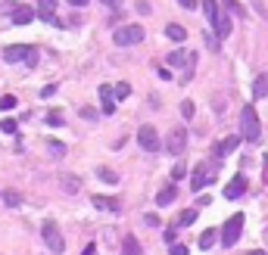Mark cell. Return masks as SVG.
<instances>
[{
  "label": "cell",
  "instance_id": "cell-1",
  "mask_svg": "<svg viewBox=\"0 0 268 255\" xmlns=\"http://www.w3.org/2000/svg\"><path fill=\"white\" fill-rule=\"evenodd\" d=\"M41 236H44V243H47V249L53 255H63L66 252V240H63V233H60V227H57L53 218H47V221L41 224Z\"/></svg>",
  "mask_w": 268,
  "mask_h": 255
},
{
  "label": "cell",
  "instance_id": "cell-2",
  "mask_svg": "<svg viewBox=\"0 0 268 255\" xmlns=\"http://www.w3.org/2000/svg\"><path fill=\"white\" fill-rule=\"evenodd\" d=\"M240 137H246L249 143L262 137L259 115H256V109H253V106H243V112H240Z\"/></svg>",
  "mask_w": 268,
  "mask_h": 255
},
{
  "label": "cell",
  "instance_id": "cell-3",
  "mask_svg": "<svg viewBox=\"0 0 268 255\" xmlns=\"http://www.w3.org/2000/svg\"><path fill=\"white\" fill-rule=\"evenodd\" d=\"M144 25H122V28H116L113 31V41L119 44V47H134V44H140L144 41Z\"/></svg>",
  "mask_w": 268,
  "mask_h": 255
},
{
  "label": "cell",
  "instance_id": "cell-4",
  "mask_svg": "<svg viewBox=\"0 0 268 255\" xmlns=\"http://www.w3.org/2000/svg\"><path fill=\"white\" fill-rule=\"evenodd\" d=\"M240 230H243V215L237 212L222 224V246H234L240 240Z\"/></svg>",
  "mask_w": 268,
  "mask_h": 255
},
{
  "label": "cell",
  "instance_id": "cell-5",
  "mask_svg": "<svg viewBox=\"0 0 268 255\" xmlns=\"http://www.w3.org/2000/svg\"><path fill=\"white\" fill-rule=\"evenodd\" d=\"M216 177H219V168L212 165V162H203V165L193 171V177H190V190H193V193H196V190H203V187L212 184Z\"/></svg>",
  "mask_w": 268,
  "mask_h": 255
},
{
  "label": "cell",
  "instance_id": "cell-6",
  "mask_svg": "<svg viewBox=\"0 0 268 255\" xmlns=\"http://www.w3.org/2000/svg\"><path fill=\"white\" fill-rule=\"evenodd\" d=\"M137 143H140V150L156 153V150H159V134H156V128H153V124H140V128H137Z\"/></svg>",
  "mask_w": 268,
  "mask_h": 255
},
{
  "label": "cell",
  "instance_id": "cell-7",
  "mask_svg": "<svg viewBox=\"0 0 268 255\" xmlns=\"http://www.w3.org/2000/svg\"><path fill=\"white\" fill-rule=\"evenodd\" d=\"M166 150H169L172 156H181V153L187 150V131H184V128H172V131H169Z\"/></svg>",
  "mask_w": 268,
  "mask_h": 255
},
{
  "label": "cell",
  "instance_id": "cell-8",
  "mask_svg": "<svg viewBox=\"0 0 268 255\" xmlns=\"http://www.w3.org/2000/svg\"><path fill=\"white\" fill-rule=\"evenodd\" d=\"M31 50H34L31 44H13V47L4 50V59H7V62H25Z\"/></svg>",
  "mask_w": 268,
  "mask_h": 255
},
{
  "label": "cell",
  "instance_id": "cell-9",
  "mask_svg": "<svg viewBox=\"0 0 268 255\" xmlns=\"http://www.w3.org/2000/svg\"><path fill=\"white\" fill-rule=\"evenodd\" d=\"M246 193V174H234L228 180V187H225V196L228 199H240Z\"/></svg>",
  "mask_w": 268,
  "mask_h": 255
},
{
  "label": "cell",
  "instance_id": "cell-10",
  "mask_svg": "<svg viewBox=\"0 0 268 255\" xmlns=\"http://www.w3.org/2000/svg\"><path fill=\"white\" fill-rule=\"evenodd\" d=\"M53 10H57V0H38V10H34V16L44 22H53V25H60V19L53 16Z\"/></svg>",
  "mask_w": 268,
  "mask_h": 255
},
{
  "label": "cell",
  "instance_id": "cell-11",
  "mask_svg": "<svg viewBox=\"0 0 268 255\" xmlns=\"http://www.w3.org/2000/svg\"><path fill=\"white\" fill-rule=\"evenodd\" d=\"M97 94H100V106H103V112H106V115H113V112H116V97H113V87H110V84H100Z\"/></svg>",
  "mask_w": 268,
  "mask_h": 255
},
{
  "label": "cell",
  "instance_id": "cell-12",
  "mask_svg": "<svg viewBox=\"0 0 268 255\" xmlns=\"http://www.w3.org/2000/svg\"><path fill=\"white\" fill-rule=\"evenodd\" d=\"M212 31H216V38H219V41H225L228 34H231V19H228L225 13H219L216 19H212Z\"/></svg>",
  "mask_w": 268,
  "mask_h": 255
},
{
  "label": "cell",
  "instance_id": "cell-13",
  "mask_svg": "<svg viewBox=\"0 0 268 255\" xmlns=\"http://www.w3.org/2000/svg\"><path fill=\"white\" fill-rule=\"evenodd\" d=\"M169 62H172V66H181V69H187V66H193V62H196V53L172 50V53H169Z\"/></svg>",
  "mask_w": 268,
  "mask_h": 255
},
{
  "label": "cell",
  "instance_id": "cell-14",
  "mask_svg": "<svg viewBox=\"0 0 268 255\" xmlns=\"http://www.w3.org/2000/svg\"><path fill=\"white\" fill-rule=\"evenodd\" d=\"M10 19H13V25H28V22L34 19V10H31V7H16V10L10 13Z\"/></svg>",
  "mask_w": 268,
  "mask_h": 255
},
{
  "label": "cell",
  "instance_id": "cell-15",
  "mask_svg": "<svg viewBox=\"0 0 268 255\" xmlns=\"http://www.w3.org/2000/svg\"><path fill=\"white\" fill-rule=\"evenodd\" d=\"M91 203H94V209H103V212H119L122 209V203L116 196H94Z\"/></svg>",
  "mask_w": 268,
  "mask_h": 255
},
{
  "label": "cell",
  "instance_id": "cell-16",
  "mask_svg": "<svg viewBox=\"0 0 268 255\" xmlns=\"http://www.w3.org/2000/svg\"><path fill=\"white\" fill-rule=\"evenodd\" d=\"M237 143H240V137H225V140L216 143V150H212V153H216L219 159H225L228 153H234V150H237Z\"/></svg>",
  "mask_w": 268,
  "mask_h": 255
},
{
  "label": "cell",
  "instance_id": "cell-17",
  "mask_svg": "<svg viewBox=\"0 0 268 255\" xmlns=\"http://www.w3.org/2000/svg\"><path fill=\"white\" fill-rule=\"evenodd\" d=\"M60 187H63L66 193H78V190H81V177H75V174L63 171V174H60Z\"/></svg>",
  "mask_w": 268,
  "mask_h": 255
},
{
  "label": "cell",
  "instance_id": "cell-18",
  "mask_svg": "<svg viewBox=\"0 0 268 255\" xmlns=\"http://www.w3.org/2000/svg\"><path fill=\"white\" fill-rule=\"evenodd\" d=\"M175 196H178V190H175V180H172L169 187H163V190L156 193V206H172V203H175Z\"/></svg>",
  "mask_w": 268,
  "mask_h": 255
},
{
  "label": "cell",
  "instance_id": "cell-19",
  "mask_svg": "<svg viewBox=\"0 0 268 255\" xmlns=\"http://www.w3.org/2000/svg\"><path fill=\"white\" fill-rule=\"evenodd\" d=\"M216 240H219V230H216V227L203 230V233H200V249H212V246H216Z\"/></svg>",
  "mask_w": 268,
  "mask_h": 255
},
{
  "label": "cell",
  "instance_id": "cell-20",
  "mask_svg": "<svg viewBox=\"0 0 268 255\" xmlns=\"http://www.w3.org/2000/svg\"><path fill=\"white\" fill-rule=\"evenodd\" d=\"M122 255H140V243H137V236H125V243H122Z\"/></svg>",
  "mask_w": 268,
  "mask_h": 255
},
{
  "label": "cell",
  "instance_id": "cell-21",
  "mask_svg": "<svg viewBox=\"0 0 268 255\" xmlns=\"http://www.w3.org/2000/svg\"><path fill=\"white\" fill-rule=\"evenodd\" d=\"M166 38H169V41H178V44H181V41L187 38V31H184L181 25H166Z\"/></svg>",
  "mask_w": 268,
  "mask_h": 255
},
{
  "label": "cell",
  "instance_id": "cell-22",
  "mask_svg": "<svg viewBox=\"0 0 268 255\" xmlns=\"http://www.w3.org/2000/svg\"><path fill=\"white\" fill-rule=\"evenodd\" d=\"M253 97H268V75H259L256 78V84H253Z\"/></svg>",
  "mask_w": 268,
  "mask_h": 255
},
{
  "label": "cell",
  "instance_id": "cell-23",
  "mask_svg": "<svg viewBox=\"0 0 268 255\" xmlns=\"http://www.w3.org/2000/svg\"><path fill=\"white\" fill-rule=\"evenodd\" d=\"M196 221V209H184L181 215H178V227H190Z\"/></svg>",
  "mask_w": 268,
  "mask_h": 255
},
{
  "label": "cell",
  "instance_id": "cell-24",
  "mask_svg": "<svg viewBox=\"0 0 268 255\" xmlns=\"http://www.w3.org/2000/svg\"><path fill=\"white\" fill-rule=\"evenodd\" d=\"M44 121H47L50 128H63V124H66V118H63V112H60V109H50Z\"/></svg>",
  "mask_w": 268,
  "mask_h": 255
},
{
  "label": "cell",
  "instance_id": "cell-25",
  "mask_svg": "<svg viewBox=\"0 0 268 255\" xmlns=\"http://www.w3.org/2000/svg\"><path fill=\"white\" fill-rule=\"evenodd\" d=\"M222 4H225L231 13H234L237 19H246V7H243V4H237V0H222Z\"/></svg>",
  "mask_w": 268,
  "mask_h": 255
},
{
  "label": "cell",
  "instance_id": "cell-26",
  "mask_svg": "<svg viewBox=\"0 0 268 255\" xmlns=\"http://www.w3.org/2000/svg\"><path fill=\"white\" fill-rule=\"evenodd\" d=\"M128 94H131V84H128V81H119V84L113 87V97H116V100H125Z\"/></svg>",
  "mask_w": 268,
  "mask_h": 255
},
{
  "label": "cell",
  "instance_id": "cell-27",
  "mask_svg": "<svg viewBox=\"0 0 268 255\" xmlns=\"http://www.w3.org/2000/svg\"><path fill=\"white\" fill-rule=\"evenodd\" d=\"M47 150H50V156H66V143L63 140H47Z\"/></svg>",
  "mask_w": 268,
  "mask_h": 255
},
{
  "label": "cell",
  "instance_id": "cell-28",
  "mask_svg": "<svg viewBox=\"0 0 268 255\" xmlns=\"http://www.w3.org/2000/svg\"><path fill=\"white\" fill-rule=\"evenodd\" d=\"M203 13H206V19L212 22L219 16V4H216V0H203Z\"/></svg>",
  "mask_w": 268,
  "mask_h": 255
},
{
  "label": "cell",
  "instance_id": "cell-29",
  "mask_svg": "<svg viewBox=\"0 0 268 255\" xmlns=\"http://www.w3.org/2000/svg\"><path fill=\"white\" fill-rule=\"evenodd\" d=\"M4 203H7L10 209H16V206H19V203H22V196H19V193H16V190H4Z\"/></svg>",
  "mask_w": 268,
  "mask_h": 255
},
{
  "label": "cell",
  "instance_id": "cell-30",
  "mask_svg": "<svg viewBox=\"0 0 268 255\" xmlns=\"http://www.w3.org/2000/svg\"><path fill=\"white\" fill-rule=\"evenodd\" d=\"M97 177H100V180H106V184H119V174H116V171H110V168H97Z\"/></svg>",
  "mask_w": 268,
  "mask_h": 255
},
{
  "label": "cell",
  "instance_id": "cell-31",
  "mask_svg": "<svg viewBox=\"0 0 268 255\" xmlns=\"http://www.w3.org/2000/svg\"><path fill=\"white\" fill-rule=\"evenodd\" d=\"M184 174H187V165H184V162H178V165L172 168V180H181Z\"/></svg>",
  "mask_w": 268,
  "mask_h": 255
},
{
  "label": "cell",
  "instance_id": "cell-32",
  "mask_svg": "<svg viewBox=\"0 0 268 255\" xmlns=\"http://www.w3.org/2000/svg\"><path fill=\"white\" fill-rule=\"evenodd\" d=\"M0 109H4V112H7V109H16V97H13V94L0 97Z\"/></svg>",
  "mask_w": 268,
  "mask_h": 255
},
{
  "label": "cell",
  "instance_id": "cell-33",
  "mask_svg": "<svg viewBox=\"0 0 268 255\" xmlns=\"http://www.w3.org/2000/svg\"><path fill=\"white\" fill-rule=\"evenodd\" d=\"M0 131H4V134H16V121L13 118H4V121H0Z\"/></svg>",
  "mask_w": 268,
  "mask_h": 255
},
{
  "label": "cell",
  "instance_id": "cell-34",
  "mask_svg": "<svg viewBox=\"0 0 268 255\" xmlns=\"http://www.w3.org/2000/svg\"><path fill=\"white\" fill-rule=\"evenodd\" d=\"M81 118L94 121V118H97V109H94V106H84V109H81Z\"/></svg>",
  "mask_w": 268,
  "mask_h": 255
},
{
  "label": "cell",
  "instance_id": "cell-35",
  "mask_svg": "<svg viewBox=\"0 0 268 255\" xmlns=\"http://www.w3.org/2000/svg\"><path fill=\"white\" fill-rule=\"evenodd\" d=\"M169 252H172V255H187V246H181V243H169Z\"/></svg>",
  "mask_w": 268,
  "mask_h": 255
},
{
  "label": "cell",
  "instance_id": "cell-36",
  "mask_svg": "<svg viewBox=\"0 0 268 255\" xmlns=\"http://www.w3.org/2000/svg\"><path fill=\"white\" fill-rule=\"evenodd\" d=\"M181 115H184V118H190V115H193V103H190V100H184V103H181Z\"/></svg>",
  "mask_w": 268,
  "mask_h": 255
},
{
  "label": "cell",
  "instance_id": "cell-37",
  "mask_svg": "<svg viewBox=\"0 0 268 255\" xmlns=\"http://www.w3.org/2000/svg\"><path fill=\"white\" fill-rule=\"evenodd\" d=\"M25 66H28V69H34V66H38V50H31V53H28V59H25Z\"/></svg>",
  "mask_w": 268,
  "mask_h": 255
},
{
  "label": "cell",
  "instance_id": "cell-38",
  "mask_svg": "<svg viewBox=\"0 0 268 255\" xmlns=\"http://www.w3.org/2000/svg\"><path fill=\"white\" fill-rule=\"evenodd\" d=\"M53 94H57V84H47V87H44V90H41V97H44V100H50V97H53Z\"/></svg>",
  "mask_w": 268,
  "mask_h": 255
},
{
  "label": "cell",
  "instance_id": "cell-39",
  "mask_svg": "<svg viewBox=\"0 0 268 255\" xmlns=\"http://www.w3.org/2000/svg\"><path fill=\"white\" fill-rule=\"evenodd\" d=\"M137 13H140V16L150 13V4H147V0H137Z\"/></svg>",
  "mask_w": 268,
  "mask_h": 255
},
{
  "label": "cell",
  "instance_id": "cell-40",
  "mask_svg": "<svg viewBox=\"0 0 268 255\" xmlns=\"http://www.w3.org/2000/svg\"><path fill=\"white\" fill-rule=\"evenodd\" d=\"M144 221H147V227H159V218L156 215H144Z\"/></svg>",
  "mask_w": 268,
  "mask_h": 255
},
{
  "label": "cell",
  "instance_id": "cell-41",
  "mask_svg": "<svg viewBox=\"0 0 268 255\" xmlns=\"http://www.w3.org/2000/svg\"><path fill=\"white\" fill-rule=\"evenodd\" d=\"M206 44H209V50H219V38H212V34H206Z\"/></svg>",
  "mask_w": 268,
  "mask_h": 255
},
{
  "label": "cell",
  "instance_id": "cell-42",
  "mask_svg": "<svg viewBox=\"0 0 268 255\" xmlns=\"http://www.w3.org/2000/svg\"><path fill=\"white\" fill-rule=\"evenodd\" d=\"M94 252H97V243H87V246H84V252H81V255H94Z\"/></svg>",
  "mask_w": 268,
  "mask_h": 255
},
{
  "label": "cell",
  "instance_id": "cell-43",
  "mask_svg": "<svg viewBox=\"0 0 268 255\" xmlns=\"http://www.w3.org/2000/svg\"><path fill=\"white\" fill-rule=\"evenodd\" d=\"M178 4H181L184 10H193V7H196V0H178Z\"/></svg>",
  "mask_w": 268,
  "mask_h": 255
},
{
  "label": "cell",
  "instance_id": "cell-44",
  "mask_svg": "<svg viewBox=\"0 0 268 255\" xmlns=\"http://www.w3.org/2000/svg\"><path fill=\"white\" fill-rule=\"evenodd\" d=\"M100 4H106V7H113V10H116V7L122 4V0H100Z\"/></svg>",
  "mask_w": 268,
  "mask_h": 255
},
{
  "label": "cell",
  "instance_id": "cell-45",
  "mask_svg": "<svg viewBox=\"0 0 268 255\" xmlns=\"http://www.w3.org/2000/svg\"><path fill=\"white\" fill-rule=\"evenodd\" d=\"M72 7H87V0H69Z\"/></svg>",
  "mask_w": 268,
  "mask_h": 255
},
{
  "label": "cell",
  "instance_id": "cell-46",
  "mask_svg": "<svg viewBox=\"0 0 268 255\" xmlns=\"http://www.w3.org/2000/svg\"><path fill=\"white\" fill-rule=\"evenodd\" d=\"M246 255H265V252H246Z\"/></svg>",
  "mask_w": 268,
  "mask_h": 255
}]
</instances>
